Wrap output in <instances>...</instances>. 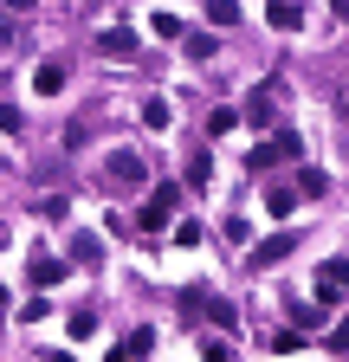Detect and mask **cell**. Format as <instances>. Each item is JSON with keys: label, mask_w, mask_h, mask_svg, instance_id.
Instances as JSON below:
<instances>
[{"label": "cell", "mask_w": 349, "mask_h": 362, "mask_svg": "<svg viewBox=\"0 0 349 362\" xmlns=\"http://www.w3.org/2000/svg\"><path fill=\"white\" fill-rule=\"evenodd\" d=\"M174 214H182V194H174V181H162V188L143 201V214H136V226H143V233H162V226L174 220Z\"/></svg>", "instance_id": "6da1fadb"}, {"label": "cell", "mask_w": 349, "mask_h": 362, "mask_svg": "<svg viewBox=\"0 0 349 362\" xmlns=\"http://www.w3.org/2000/svg\"><path fill=\"white\" fill-rule=\"evenodd\" d=\"M311 285H317V310H330V304L343 298V285H349V252H330V259L317 265Z\"/></svg>", "instance_id": "7a4b0ae2"}, {"label": "cell", "mask_w": 349, "mask_h": 362, "mask_svg": "<svg viewBox=\"0 0 349 362\" xmlns=\"http://www.w3.org/2000/svg\"><path fill=\"white\" fill-rule=\"evenodd\" d=\"M65 272H71L65 259H52V252H32V259H26V285H32V291H52V285H65Z\"/></svg>", "instance_id": "3957f363"}, {"label": "cell", "mask_w": 349, "mask_h": 362, "mask_svg": "<svg viewBox=\"0 0 349 362\" xmlns=\"http://www.w3.org/2000/svg\"><path fill=\"white\" fill-rule=\"evenodd\" d=\"M110 188H117V194L143 188V156H136V149H117V156H110Z\"/></svg>", "instance_id": "277c9868"}, {"label": "cell", "mask_w": 349, "mask_h": 362, "mask_svg": "<svg viewBox=\"0 0 349 362\" xmlns=\"http://www.w3.org/2000/svg\"><path fill=\"white\" fill-rule=\"evenodd\" d=\"M155 356V330H129V343H117L104 362H149Z\"/></svg>", "instance_id": "5b68a950"}, {"label": "cell", "mask_w": 349, "mask_h": 362, "mask_svg": "<svg viewBox=\"0 0 349 362\" xmlns=\"http://www.w3.org/2000/svg\"><path fill=\"white\" fill-rule=\"evenodd\" d=\"M97 52L104 59H129V52H136V33H129V26H104L97 33Z\"/></svg>", "instance_id": "8992f818"}, {"label": "cell", "mask_w": 349, "mask_h": 362, "mask_svg": "<svg viewBox=\"0 0 349 362\" xmlns=\"http://www.w3.org/2000/svg\"><path fill=\"white\" fill-rule=\"evenodd\" d=\"M266 26L297 33V26H304V7H297V0H266Z\"/></svg>", "instance_id": "52a82bcc"}, {"label": "cell", "mask_w": 349, "mask_h": 362, "mask_svg": "<svg viewBox=\"0 0 349 362\" xmlns=\"http://www.w3.org/2000/svg\"><path fill=\"white\" fill-rule=\"evenodd\" d=\"M291 246H297V233H272V240H259V246H252V265H278Z\"/></svg>", "instance_id": "ba28073f"}, {"label": "cell", "mask_w": 349, "mask_h": 362, "mask_svg": "<svg viewBox=\"0 0 349 362\" xmlns=\"http://www.w3.org/2000/svg\"><path fill=\"white\" fill-rule=\"evenodd\" d=\"M32 84H39V98H59V90H65V59H46L32 71Z\"/></svg>", "instance_id": "9c48e42d"}, {"label": "cell", "mask_w": 349, "mask_h": 362, "mask_svg": "<svg viewBox=\"0 0 349 362\" xmlns=\"http://www.w3.org/2000/svg\"><path fill=\"white\" fill-rule=\"evenodd\" d=\"M239 117H246V123H259V129H266V123H272V84H259V90H252V98H246V110H239Z\"/></svg>", "instance_id": "30bf717a"}, {"label": "cell", "mask_w": 349, "mask_h": 362, "mask_svg": "<svg viewBox=\"0 0 349 362\" xmlns=\"http://www.w3.org/2000/svg\"><path fill=\"white\" fill-rule=\"evenodd\" d=\"M104 259V240L97 233H71V265H97Z\"/></svg>", "instance_id": "8fae6325"}, {"label": "cell", "mask_w": 349, "mask_h": 362, "mask_svg": "<svg viewBox=\"0 0 349 362\" xmlns=\"http://www.w3.org/2000/svg\"><path fill=\"white\" fill-rule=\"evenodd\" d=\"M291 207H297V188H285V181H266V214H278V220H285Z\"/></svg>", "instance_id": "7c38bea8"}, {"label": "cell", "mask_w": 349, "mask_h": 362, "mask_svg": "<svg viewBox=\"0 0 349 362\" xmlns=\"http://www.w3.org/2000/svg\"><path fill=\"white\" fill-rule=\"evenodd\" d=\"M324 194H330V175L324 168H304L297 175V201H324Z\"/></svg>", "instance_id": "4fadbf2b"}, {"label": "cell", "mask_w": 349, "mask_h": 362, "mask_svg": "<svg viewBox=\"0 0 349 362\" xmlns=\"http://www.w3.org/2000/svg\"><path fill=\"white\" fill-rule=\"evenodd\" d=\"M213 45H220L213 33H182V52H188L194 65H207V59H213Z\"/></svg>", "instance_id": "5bb4252c"}, {"label": "cell", "mask_w": 349, "mask_h": 362, "mask_svg": "<svg viewBox=\"0 0 349 362\" xmlns=\"http://www.w3.org/2000/svg\"><path fill=\"white\" fill-rule=\"evenodd\" d=\"M233 129H239V110H233V104H220V110L207 117V136H213V143H220V136H233Z\"/></svg>", "instance_id": "9a60e30c"}, {"label": "cell", "mask_w": 349, "mask_h": 362, "mask_svg": "<svg viewBox=\"0 0 349 362\" xmlns=\"http://www.w3.org/2000/svg\"><path fill=\"white\" fill-rule=\"evenodd\" d=\"M188 181H194V188H213V156H207V149L188 156Z\"/></svg>", "instance_id": "2e32d148"}, {"label": "cell", "mask_w": 349, "mask_h": 362, "mask_svg": "<svg viewBox=\"0 0 349 362\" xmlns=\"http://www.w3.org/2000/svg\"><path fill=\"white\" fill-rule=\"evenodd\" d=\"M143 129H168V98H143Z\"/></svg>", "instance_id": "e0dca14e"}, {"label": "cell", "mask_w": 349, "mask_h": 362, "mask_svg": "<svg viewBox=\"0 0 349 362\" xmlns=\"http://www.w3.org/2000/svg\"><path fill=\"white\" fill-rule=\"evenodd\" d=\"M201 317H213V324H220V330H233V324H239V310H233L227 298H207V310H201Z\"/></svg>", "instance_id": "ac0fdd59"}, {"label": "cell", "mask_w": 349, "mask_h": 362, "mask_svg": "<svg viewBox=\"0 0 349 362\" xmlns=\"http://www.w3.org/2000/svg\"><path fill=\"white\" fill-rule=\"evenodd\" d=\"M201 240H207L201 220H174V246H201Z\"/></svg>", "instance_id": "d6986e66"}, {"label": "cell", "mask_w": 349, "mask_h": 362, "mask_svg": "<svg viewBox=\"0 0 349 362\" xmlns=\"http://www.w3.org/2000/svg\"><path fill=\"white\" fill-rule=\"evenodd\" d=\"M207 20L213 26H233L239 20V0H207Z\"/></svg>", "instance_id": "ffe728a7"}, {"label": "cell", "mask_w": 349, "mask_h": 362, "mask_svg": "<svg viewBox=\"0 0 349 362\" xmlns=\"http://www.w3.org/2000/svg\"><path fill=\"white\" fill-rule=\"evenodd\" d=\"M272 143H278V156H285V162H297V156H304V136H297V129H278Z\"/></svg>", "instance_id": "44dd1931"}, {"label": "cell", "mask_w": 349, "mask_h": 362, "mask_svg": "<svg viewBox=\"0 0 349 362\" xmlns=\"http://www.w3.org/2000/svg\"><path fill=\"white\" fill-rule=\"evenodd\" d=\"M207 310V291L201 285H182V317H201Z\"/></svg>", "instance_id": "7402d4cb"}, {"label": "cell", "mask_w": 349, "mask_h": 362, "mask_svg": "<svg viewBox=\"0 0 349 362\" xmlns=\"http://www.w3.org/2000/svg\"><path fill=\"white\" fill-rule=\"evenodd\" d=\"M149 26H155V39H182V33H188V26H182V20H174V13H155V20H149Z\"/></svg>", "instance_id": "603a6c76"}, {"label": "cell", "mask_w": 349, "mask_h": 362, "mask_svg": "<svg viewBox=\"0 0 349 362\" xmlns=\"http://www.w3.org/2000/svg\"><path fill=\"white\" fill-rule=\"evenodd\" d=\"M324 343H330V349H336V356H343V349H349V310H343V317H336V324H330V337H324Z\"/></svg>", "instance_id": "cb8c5ba5"}, {"label": "cell", "mask_w": 349, "mask_h": 362, "mask_svg": "<svg viewBox=\"0 0 349 362\" xmlns=\"http://www.w3.org/2000/svg\"><path fill=\"white\" fill-rule=\"evenodd\" d=\"M97 330V310H71V337H91Z\"/></svg>", "instance_id": "d4e9b609"}, {"label": "cell", "mask_w": 349, "mask_h": 362, "mask_svg": "<svg viewBox=\"0 0 349 362\" xmlns=\"http://www.w3.org/2000/svg\"><path fill=\"white\" fill-rule=\"evenodd\" d=\"M0 129H7V136H13V129H26V117H20L13 104H0Z\"/></svg>", "instance_id": "484cf974"}, {"label": "cell", "mask_w": 349, "mask_h": 362, "mask_svg": "<svg viewBox=\"0 0 349 362\" xmlns=\"http://www.w3.org/2000/svg\"><path fill=\"white\" fill-rule=\"evenodd\" d=\"M26 7H32V0H7V13H26Z\"/></svg>", "instance_id": "4316f807"}, {"label": "cell", "mask_w": 349, "mask_h": 362, "mask_svg": "<svg viewBox=\"0 0 349 362\" xmlns=\"http://www.w3.org/2000/svg\"><path fill=\"white\" fill-rule=\"evenodd\" d=\"M7 304H13V291H7V285H0V310H7Z\"/></svg>", "instance_id": "83f0119b"}, {"label": "cell", "mask_w": 349, "mask_h": 362, "mask_svg": "<svg viewBox=\"0 0 349 362\" xmlns=\"http://www.w3.org/2000/svg\"><path fill=\"white\" fill-rule=\"evenodd\" d=\"M336 104H343V110H349V84H343V90H336Z\"/></svg>", "instance_id": "f1b7e54d"}, {"label": "cell", "mask_w": 349, "mask_h": 362, "mask_svg": "<svg viewBox=\"0 0 349 362\" xmlns=\"http://www.w3.org/2000/svg\"><path fill=\"white\" fill-rule=\"evenodd\" d=\"M46 362H71V356H65V349H52V356H46Z\"/></svg>", "instance_id": "f546056e"}, {"label": "cell", "mask_w": 349, "mask_h": 362, "mask_svg": "<svg viewBox=\"0 0 349 362\" xmlns=\"http://www.w3.org/2000/svg\"><path fill=\"white\" fill-rule=\"evenodd\" d=\"M0 33H13V26H7V13H0Z\"/></svg>", "instance_id": "4dcf8cb0"}]
</instances>
